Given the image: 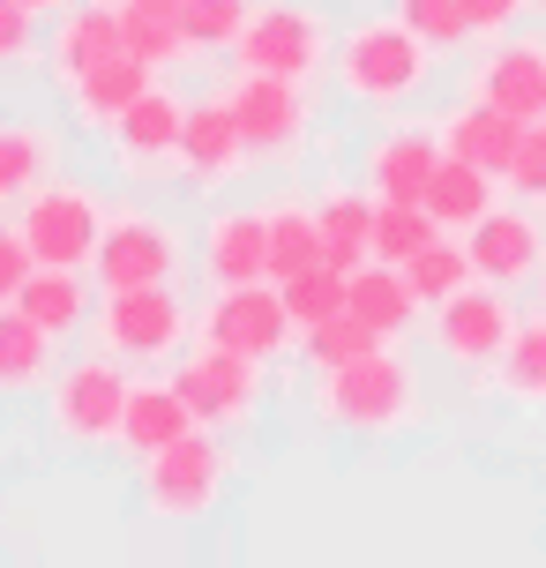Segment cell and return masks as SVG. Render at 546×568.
Instances as JSON below:
<instances>
[{
    "label": "cell",
    "instance_id": "obj_30",
    "mask_svg": "<svg viewBox=\"0 0 546 568\" xmlns=\"http://www.w3.org/2000/svg\"><path fill=\"white\" fill-rule=\"evenodd\" d=\"M487 382H494L509 404H524V412H546V314L517 322V337H509V352L494 359Z\"/></svg>",
    "mask_w": 546,
    "mask_h": 568
},
{
    "label": "cell",
    "instance_id": "obj_19",
    "mask_svg": "<svg viewBox=\"0 0 546 568\" xmlns=\"http://www.w3.org/2000/svg\"><path fill=\"white\" fill-rule=\"evenodd\" d=\"M150 83H158V68L120 45V53H105L98 68H83L75 83H60V90H68V113H75V128H83V135H113V120L128 113Z\"/></svg>",
    "mask_w": 546,
    "mask_h": 568
},
{
    "label": "cell",
    "instance_id": "obj_42",
    "mask_svg": "<svg viewBox=\"0 0 546 568\" xmlns=\"http://www.w3.org/2000/svg\"><path fill=\"white\" fill-rule=\"evenodd\" d=\"M30 16H38V23H46V16H60V8H75V0H23Z\"/></svg>",
    "mask_w": 546,
    "mask_h": 568
},
{
    "label": "cell",
    "instance_id": "obj_36",
    "mask_svg": "<svg viewBox=\"0 0 546 568\" xmlns=\"http://www.w3.org/2000/svg\"><path fill=\"white\" fill-rule=\"evenodd\" d=\"M255 8L262 0H180V23H188V38H195V53H218V45L232 53V38L247 30Z\"/></svg>",
    "mask_w": 546,
    "mask_h": 568
},
{
    "label": "cell",
    "instance_id": "obj_17",
    "mask_svg": "<svg viewBox=\"0 0 546 568\" xmlns=\"http://www.w3.org/2000/svg\"><path fill=\"white\" fill-rule=\"evenodd\" d=\"M195 270L210 284H255V277H270V210H262V202L210 210L202 232H195Z\"/></svg>",
    "mask_w": 546,
    "mask_h": 568
},
{
    "label": "cell",
    "instance_id": "obj_16",
    "mask_svg": "<svg viewBox=\"0 0 546 568\" xmlns=\"http://www.w3.org/2000/svg\"><path fill=\"white\" fill-rule=\"evenodd\" d=\"M472 98L517 120H546V38H524V30L487 38V53L472 60Z\"/></svg>",
    "mask_w": 546,
    "mask_h": 568
},
{
    "label": "cell",
    "instance_id": "obj_7",
    "mask_svg": "<svg viewBox=\"0 0 546 568\" xmlns=\"http://www.w3.org/2000/svg\"><path fill=\"white\" fill-rule=\"evenodd\" d=\"M173 382H180V397L195 404V419H202V426H218V434H240V426H255V419H262L270 359L195 337V344H188V352L173 359Z\"/></svg>",
    "mask_w": 546,
    "mask_h": 568
},
{
    "label": "cell",
    "instance_id": "obj_28",
    "mask_svg": "<svg viewBox=\"0 0 546 568\" xmlns=\"http://www.w3.org/2000/svg\"><path fill=\"white\" fill-rule=\"evenodd\" d=\"M494 202H502V172L472 165V158H442V165H434L427 210H434V225H442V232H472Z\"/></svg>",
    "mask_w": 546,
    "mask_h": 568
},
{
    "label": "cell",
    "instance_id": "obj_20",
    "mask_svg": "<svg viewBox=\"0 0 546 568\" xmlns=\"http://www.w3.org/2000/svg\"><path fill=\"white\" fill-rule=\"evenodd\" d=\"M98 292H105V284L90 277V270H68V262H38L16 307H23L30 322H46V329L68 344V337H83V329H90V314H98Z\"/></svg>",
    "mask_w": 546,
    "mask_h": 568
},
{
    "label": "cell",
    "instance_id": "obj_27",
    "mask_svg": "<svg viewBox=\"0 0 546 568\" xmlns=\"http://www.w3.org/2000/svg\"><path fill=\"white\" fill-rule=\"evenodd\" d=\"M60 128H46V120H0V202L16 210V202L30 195V187H46L60 172Z\"/></svg>",
    "mask_w": 546,
    "mask_h": 568
},
{
    "label": "cell",
    "instance_id": "obj_10",
    "mask_svg": "<svg viewBox=\"0 0 546 568\" xmlns=\"http://www.w3.org/2000/svg\"><path fill=\"white\" fill-rule=\"evenodd\" d=\"M225 90H232V113H240V135L255 150V165H285V158L307 150V135H315V98H307V83L240 68Z\"/></svg>",
    "mask_w": 546,
    "mask_h": 568
},
{
    "label": "cell",
    "instance_id": "obj_8",
    "mask_svg": "<svg viewBox=\"0 0 546 568\" xmlns=\"http://www.w3.org/2000/svg\"><path fill=\"white\" fill-rule=\"evenodd\" d=\"M232 60L240 68H262V75H292V83H315L337 60V30L315 0H270L247 16V30L232 38Z\"/></svg>",
    "mask_w": 546,
    "mask_h": 568
},
{
    "label": "cell",
    "instance_id": "obj_43",
    "mask_svg": "<svg viewBox=\"0 0 546 568\" xmlns=\"http://www.w3.org/2000/svg\"><path fill=\"white\" fill-rule=\"evenodd\" d=\"M128 8H158V16H180V0H128Z\"/></svg>",
    "mask_w": 546,
    "mask_h": 568
},
{
    "label": "cell",
    "instance_id": "obj_40",
    "mask_svg": "<svg viewBox=\"0 0 546 568\" xmlns=\"http://www.w3.org/2000/svg\"><path fill=\"white\" fill-rule=\"evenodd\" d=\"M38 53V16H30L23 0H0V68H30Z\"/></svg>",
    "mask_w": 546,
    "mask_h": 568
},
{
    "label": "cell",
    "instance_id": "obj_14",
    "mask_svg": "<svg viewBox=\"0 0 546 568\" xmlns=\"http://www.w3.org/2000/svg\"><path fill=\"white\" fill-rule=\"evenodd\" d=\"M255 165V150L240 135V113H232V90H202L188 98V135H180V180L188 187H225Z\"/></svg>",
    "mask_w": 546,
    "mask_h": 568
},
{
    "label": "cell",
    "instance_id": "obj_32",
    "mask_svg": "<svg viewBox=\"0 0 546 568\" xmlns=\"http://www.w3.org/2000/svg\"><path fill=\"white\" fill-rule=\"evenodd\" d=\"M120 45H128L135 60H150L158 75L180 68V60H202L195 38H188V23H180V16H158V8H120Z\"/></svg>",
    "mask_w": 546,
    "mask_h": 568
},
{
    "label": "cell",
    "instance_id": "obj_2",
    "mask_svg": "<svg viewBox=\"0 0 546 568\" xmlns=\"http://www.w3.org/2000/svg\"><path fill=\"white\" fill-rule=\"evenodd\" d=\"M419 412H427L419 367L390 344H374L345 367H315V419L337 434H404L419 426Z\"/></svg>",
    "mask_w": 546,
    "mask_h": 568
},
{
    "label": "cell",
    "instance_id": "obj_45",
    "mask_svg": "<svg viewBox=\"0 0 546 568\" xmlns=\"http://www.w3.org/2000/svg\"><path fill=\"white\" fill-rule=\"evenodd\" d=\"M105 8H128V0H105Z\"/></svg>",
    "mask_w": 546,
    "mask_h": 568
},
{
    "label": "cell",
    "instance_id": "obj_23",
    "mask_svg": "<svg viewBox=\"0 0 546 568\" xmlns=\"http://www.w3.org/2000/svg\"><path fill=\"white\" fill-rule=\"evenodd\" d=\"M517 135H524V120L487 105V98H457V105L442 113V150H449V158H472V165H487V172H509Z\"/></svg>",
    "mask_w": 546,
    "mask_h": 568
},
{
    "label": "cell",
    "instance_id": "obj_1",
    "mask_svg": "<svg viewBox=\"0 0 546 568\" xmlns=\"http://www.w3.org/2000/svg\"><path fill=\"white\" fill-rule=\"evenodd\" d=\"M434 60L442 53L390 8V16H367V23H352L345 38H337L330 75H337V90H345L352 105H367V113H404V105L434 83Z\"/></svg>",
    "mask_w": 546,
    "mask_h": 568
},
{
    "label": "cell",
    "instance_id": "obj_39",
    "mask_svg": "<svg viewBox=\"0 0 546 568\" xmlns=\"http://www.w3.org/2000/svg\"><path fill=\"white\" fill-rule=\"evenodd\" d=\"M30 270H38V247L23 240L16 217H0V307H16V300H23Z\"/></svg>",
    "mask_w": 546,
    "mask_h": 568
},
{
    "label": "cell",
    "instance_id": "obj_33",
    "mask_svg": "<svg viewBox=\"0 0 546 568\" xmlns=\"http://www.w3.org/2000/svg\"><path fill=\"white\" fill-rule=\"evenodd\" d=\"M277 292H285L292 329H315V322H330V314H345V270H337V262H315V270L285 277Z\"/></svg>",
    "mask_w": 546,
    "mask_h": 568
},
{
    "label": "cell",
    "instance_id": "obj_21",
    "mask_svg": "<svg viewBox=\"0 0 546 568\" xmlns=\"http://www.w3.org/2000/svg\"><path fill=\"white\" fill-rule=\"evenodd\" d=\"M195 404L180 397L173 374H135V389H128V419H120V449H165V442H180V434H195Z\"/></svg>",
    "mask_w": 546,
    "mask_h": 568
},
{
    "label": "cell",
    "instance_id": "obj_15",
    "mask_svg": "<svg viewBox=\"0 0 546 568\" xmlns=\"http://www.w3.org/2000/svg\"><path fill=\"white\" fill-rule=\"evenodd\" d=\"M464 247H472V270L487 284H532L546 270V225H539V210L532 202H494L479 225L464 232Z\"/></svg>",
    "mask_w": 546,
    "mask_h": 568
},
{
    "label": "cell",
    "instance_id": "obj_37",
    "mask_svg": "<svg viewBox=\"0 0 546 568\" xmlns=\"http://www.w3.org/2000/svg\"><path fill=\"white\" fill-rule=\"evenodd\" d=\"M404 23L427 38L434 53H449V45H464L472 38V16H464V0H390Z\"/></svg>",
    "mask_w": 546,
    "mask_h": 568
},
{
    "label": "cell",
    "instance_id": "obj_5",
    "mask_svg": "<svg viewBox=\"0 0 546 568\" xmlns=\"http://www.w3.org/2000/svg\"><path fill=\"white\" fill-rule=\"evenodd\" d=\"M128 389L135 374L113 352H90V359H60V374L46 382V419H53L60 442L75 449H113L120 419H128Z\"/></svg>",
    "mask_w": 546,
    "mask_h": 568
},
{
    "label": "cell",
    "instance_id": "obj_22",
    "mask_svg": "<svg viewBox=\"0 0 546 568\" xmlns=\"http://www.w3.org/2000/svg\"><path fill=\"white\" fill-rule=\"evenodd\" d=\"M105 53H120V8H105V0H75V8L53 16V38H46L53 83H75V75L98 68Z\"/></svg>",
    "mask_w": 546,
    "mask_h": 568
},
{
    "label": "cell",
    "instance_id": "obj_4",
    "mask_svg": "<svg viewBox=\"0 0 546 568\" xmlns=\"http://www.w3.org/2000/svg\"><path fill=\"white\" fill-rule=\"evenodd\" d=\"M195 344V307L180 300V284H128L105 292V307L90 314V352H113L128 367H173Z\"/></svg>",
    "mask_w": 546,
    "mask_h": 568
},
{
    "label": "cell",
    "instance_id": "obj_11",
    "mask_svg": "<svg viewBox=\"0 0 546 568\" xmlns=\"http://www.w3.org/2000/svg\"><path fill=\"white\" fill-rule=\"evenodd\" d=\"M517 337V307H509V284L472 277L464 292H449L434 307V352L457 374H494V359Z\"/></svg>",
    "mask_w": 546,
    "mask_h": 568
},
{
    "label": "cell",
    "instance_id": "obj_35",
    "mask_svg": "<svg viewBox=\"0 0 546 568\" xmlns=\"http://www.w3.org/2000/svg\"><path fill=\"white\" fill-rule=\"evenodd\" d=\"M434 232H442V225H434V210H427V202H382V210H374V255L404 270V262L419 255Z\"/></svg>",
    "mask_w": 546,
    "mask_h": 568
},
{
    "label": "cell",
    "instance_id": "obj_44",
    "mask_svg": "<svg viewBox=\"0 0 546 568\" xmlns=\"http://www.w3.org/2000/svg\"><path fill=\"white\" fill-rule=\"evenodd\" d=\"M532 292H539V314H546V270H539V277H532Z\"/></svg>",
    "mask_w": 546,
    "mask_h": 568
},
{
    "label": "cell",
    "instance_id": "obj_41",
    "mask_svg": "<svg viewBox=\"0 0 546 568\" xmlns=\"http://www.w3.org/2000/svg\"><path fill=\"white\" fill-rule=\"evenodd\" d=\"M524 8L532 0H464V16H472V38H502V30L524 23Z\"/></svg>",
    "mask_w": 546,
    "mask_h": 568
},
{
    "label": "cell",
    "instance_id": "obj_3",
    "mask_svg": "<svg viewBox=\"0 0 546 568\" xmlns=\"http://www.w3.org/2000/svg\"><path fill=\"white\" fill-rule=\"evenodd\" d=\"M232 442L218 426H195V434H180L165 449L143 456V471H135V494H143V509L158 524H202V516H218L232 486Z\"/></svg>",
    "mask_w": 546,
    "mask_h": 568
},
{
    "label": "cell",
    "instance_id": "obj_26",
    "mask_svg": "<svg viewBox=\"0 0 546 568\" xmlns=\"http://www.w3.org/2000/svg\"><path fill=\"white\" fill-rule=\"evenodd\" d=\"M374 210H382V195H374L367 180L360 187H322L315 195V217H322V247H330V262L337 270H360V262H374Z\"/></svg>",
    "mask_w": 546,
    "mask_h": 568
},
{
    "label": "cell",
    "instance_id": "obj_6",
    "mask_svg": "<svg viewBox=\"0 0 546 568\" xmlns=\"http://www.w3.org/2000/svg\"><path fill=\"white\" fill-rule=\"evenodd\" d=\"M188 232L173 217H158L143 202H113V217H105V240H98V255H90V277L105 284V292H128V284H180L188 277Z\"/></svg>",
    "mask_w": 546,
    "mask_h": 568
},
{
    "label": "cell",
    "instance_id": "obj_31",
    "mask_svg": "<svg viewBox=\"0 0 546 568\" xmlns=\"http://www.w3.org/2000/svg\"><path fill=\"white\" fill-rule=\"evenodd\" d=\"M404 277H412V292H419V300H427V314H434L442 300H449V292H464V284L479 277V270H472V247H464V232H434L427 247L404 262Z\"/></svg>",
    "mask_w": 546,
    "mask_h": 568
},
{
    "label": "cell",
    "instance_id": "obj_25",
    "mask_svg": "<svg viewBox=\"0 0 546 568\" xmlns=\"http://www.w3.org/2000/svg\"><path fill=\"white\" fill-rule=\"evenodd\" d=\"M60 374V337L23 307H0V397H30Z\"/></svg>",
    "mask_w": 546,
    "mask_h": 568
},
{
    "label": "cell",
    "instance_id": "obj_24",
    "mask_svg": "<svg viewBox=\"0 0 546 568\" xmlns=\"http://www.w3.org/2000/svg\"><path fill=\"white\" fill-rule=\"evenodd\" d=\"M345 307L367 322V329H382V337H404L419 314H427V300L412 292V277H404L397 262H360V270H345Z\"/></svg>",
    "mask_w": 546,
    "mask_h": 568
},
{
    "label": "cell",
    "instance_id": "obj_34",
    "mask_svg": "<svg viewBox=\"0 0 546 568\" xmlns=\"http://www.w3.org/2000/svg\"><path fill=\"white\" fill-rule=\"evenodd\" d=\"M374 344H390V337L367 329V322L345 307V314H330V322H315V329H300V359H307V367H345V359H360Z\"/></svg>",
    "mask_w": 546,
    "mask_h": 568
},
{
    "label": "cell",
    "instance_id": "obj_12",
    "mask_svg": "<svg viewBox=\"0 0 546 568\" xmlns=\"http://www.w3.org/2000/svg\"><path fill=\"white\" fill-rule=\"evenodd\" d=\"M195 337L255 352V359H277L300 329H292V314H285V292L270 277H255V284H210V300L195 314Z\"/></svg>",
    "mask_w": 546,
    "mask_h": 568
},
{
    "label": "cell",
    "instance_id": "obj_13",
    "mask_svg": "<svg viewBox=\"0 0 546 568\" xmlns=\"http://www.w3.org/2000/svg\"><path fill=\"white\" fill-rule=\"evenodd\" d=\"M180 135H188V98H180L173 83H150L143 98L113 120V165H120V180L150 187V180L180 172Z\"/></svg>",
    "mask_w": 546,
    "mask_h": 568
},
{
    "label": "cell",
    "instance_id": "obj_18",
    "mask_svg": "<svg viewBox=\"0 0 546 568\" xmlns=\"http://www.w3.org/2000/svg\"><path fill=\"white\" fill-rule=\"evenodd\" d=\"M449 150H442V128H382L367 142V158H360V180H367L382 202H427V180Z\"/></svg>",
    "mask_w": 546,
    "mask_h": 568
},
{
    "label": "cell",
    "instance_id": "obj_38",
    "mask_svg": "<svg viewBox=\"0 0 546 568\" xmlns=\"http://www.w3.org/2000/svg\"><path fill=\"white\" fill-rule=\"evenodd\" d=\"M502 187H509L517 202H532V210H546V120H524L517 158H509V172H502Z\"/></svg>",
    "mask_w": 546,
    "mask_h": 568
},
{
    "label": "cell",
    "instance_id": "obj_29",
    "mask_svg": "<svg viewBox=\"0 0 546 568\" xmlns=\"http://www.w3.org/2000/svg\"><path fill=\"white\" fill-rule=\"evenodd\" d=\"M270 210V284L300 277V270H315V262H330V247H322V217L307 195H277L262 202Z\"/></svg>",
    "mask_w": 546,
    "mask_h": 568
},
{
    "label": "cell",
    "instance_id": "obj_9",
    "mask_svg": "<svg viewBox=\"0 0 546 568\" xmlns=\"http://www.w3.org/2000/svg\"><path fill=\"white\" fill-rule=\"evenodd\" d=\"M105 217H113V202L75 172H53L46 187H30L16 202V225L38 247V262H68V270H90L98 240H105Z\"/></svg>",
    "mask_w": 546,
    "mask_h": 568
}]
</instances>
